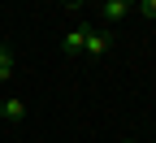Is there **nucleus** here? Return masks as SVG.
Returning <instances> with one entry per match:
<instances>
[{"instance_id":"obj_1","label":"nucleus","mask_w":156,"mask_h":143,"mask_svg":"<svg viewBox=\"0 0 156 143\" xmlns=\"http://www.w3.org/2000/svg\"><path fill=\"white\" fill-rule=\"evenodd\" d=\"M113 52V35L104 30V26H95V22H87V39H83V56H108Z\"/></svg>"},{"instance_id":"obj_2","label":"nucleus","mask_w":156,"mask_h":143,"mask_svg":"<svg viewBox=\"0 0 156 143\" xmlns=\"http://www.w3.org/2000/svg\"><path fill=\"white\" fill-rule=\"evenodd\" d=\"M130 9H134L130 0H100V5H95V26L100 22H122Z\"/></svg>"},{"instance_id":"obj_3","label":"nucleus","mask_w":156,"mask_h":143,"mask_svg":"<svg viewBox=\"0 0 156 143\" xmlns=\"http://www.w3.org/2000/svg\"><path fill=\"white\" fill-rule=\"evenodd\" d=\"M83 39H87V22L69 26V30H65V39H61V52H65V56H83Z\"/></svg>"},{"instance_id":"obj_4","label":"nucleus","mask_w":156,"mask_h":143,"mask_svg":"<svg viewBox=\"0 0 156 143\" xmlns=\"http://www.w3.org/2000/svg\"><path fill=\"white\" fill-rule=\"evenodd\" d=\"M0 117H5V121H22V117H26V104H22L17 95H9V100H5V113H0Z\"/></svg>"},{"instance_id":"obj_5","label":"nucleus","mask_w":156,"mask_h":143,"mask_svg":"<svg viewBox=\"0 0 156 143\" xmlns=\"http://www.w3.org/2000/svg\"><path fill=\"white\" fill-rule=\"evenodd\" d=\"M5 78H13V48L0 44V83H5Z\"/></svg>"},{"instance_id":"obj_6","label":"nucleus","mask_w":156,"mask_h":143,"mask_svg":"<svg viewBox=\"0 0 156 143\" xmlns=\"http://www.w3.org/2000/svg\"><path fill=\"white\" fill-rule=\"evenodd\" d=\"M134 13H143L147 22H156V0H139V5H134Z\"/></svg>"},{"instance_id":"obj_7","label":"nucleus","mask_w":156,"mask_h":143,"mask_svg":"<svg viewBox=\"0 0 156 143\" xmlns=\"http://www.w3.org/2000/svg\"><path fill=\"white\" fill-rule=\"evenodd\" d=\"M0 113H5V95H0Z\"/></svg>"},{"instance_id":"obj_8","label":"nucleus","mask_w":156,"mask_h":143,"mask_svg":"<svg viewBox=\"0 0 156 143\" xmlns=\"http://www.w3.org/2000/svg\"><path fill=\"white\" fill-rule=\"evenodd\" d=\"M122 143H134V139H122Z\"/></svg>"}]
</instances>
